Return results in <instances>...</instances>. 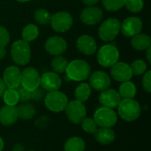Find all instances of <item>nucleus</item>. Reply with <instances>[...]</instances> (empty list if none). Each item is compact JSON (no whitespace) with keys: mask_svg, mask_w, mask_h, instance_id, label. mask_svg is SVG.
Segmentation results:
<instances>
[{"mask_svg":"<svg viewBox=\"0 0 151 151\" xmlns=\"http://www.w3.org/2000/svg\"><path fill=\"white\" fill-rule=\"evenodd\" d=\"M9 41H10L9 32L4 27L0 26V46H3V47L6 46Z\"/></svg>","mask_w":151,"mask_h":151,"instance_id":"c9c22d12","label":"nucleus"},{"mask_svg":"<svg viewBox=\"0 0 151 151\" xmlns=\"http://www.w3.org/2000/svg\"><path fill=\"white\" fill-rule=\"evenodd\" d=\"M91 95V87L88 83H81L75 89L74 96L76 100L82 103L86 102Z\"/></svg>","mask_w":151,"mask_h":151,"instance_id":"a878e982","label":"nucleus"},{"mask_svg":"<svg viewBox=\"0 0 151 151\" xmlns=\"http://www.w3.org/2000/svg\"><path fill=\"white\" fill-rule=\"evenodd\" d=\"M20 79L21 72L15 65L8 66L4 72L3 81H4L7 88H17L18 87H19Z\"/></svg>","mask_w":151,"mask_h":151,"instance_id":"f3484780","label":"nucleus"},{"mask_svg":"<svg viewBox=\"0 0 151 151\" xmlns=\"http://www.w3.org/2000/svg\"><path fill=\"white\" fill-rule=\"evenodd\" d=\"M17 109V113L19 119L22 120H30L34 119V117L36 114V110L35 107L33 104L30 103H21Z\"/></svg>","mask_w":151,"mask_h":151,"instance_id":"4be33fe9","label":"nucleus"},{"mask_svg":"<svg viewBox=\"0 0 151 151\" xmlns=\"http://www.w3.org/2000/svg\"><path fill=\"white\" fill-rule=\"evenodd\" d=\"M19 119L15 106H3L0 109V123L3 126H12Z\"/></svg>","mask_w":151,"mask_h":151,"instance_id":"aec40b11","label":"nucleus"},{"mask_svg":"<svg viewBox=\"0 0 151 151\" xmlns=\"http://www.w3.org/2000/svg\"><path fill=\"white\" fill-rule=\"evenodd\" d=\"M40 74L34 67H27L21 72L20 86L29 91H33L40 86Z\"/></svg>","mask_w":151,"mask_h":151,"instance_id":"9d476101","label":"nucleus"},{"mask_svg":"<svg viewBox=\"0 0 151 151\" xmlns=\"http://www.w3.org/2000/svg\"><path fill=\"white\" fill-rule=\"evenodd\" d=\"M12 151H25V147L21 143H16L12 147Z\"/></svg>","mask_w":151,"mask_h":151,"instance_id":"a19ab883","label":"nucleus"},{"mask_svg":"<svg viewBox=\"0 0 151 151\" xmlns=\"http://www.w3.org/2000/svg\"><path fill=\"white\" fill-rule=\"evenodd\" d=\"M111 74L114 80L119 82L130 81L133 77L131 67L125 62H117L111 68Z\"/></svg>","mask_w":151,"mask_h":151,"instance_id":"ddd939ff","label":"nucleus"},{"mask_svg":"<svg viewBox=\"0 0 151 151\" xmlns=\"http://www.w3.org/2000/svg\"><path fill=\"white\" fill-rule=\"evenodd\" d=\"M18 2H20V3H26V2H28L30 0H17Z\"/></svg>","mask_w":151,"mask_h":151,"instance_id":"49530a36","label":"nucleus"},{"mask_svg":"<svg viewBox=\"0 0 151 151\" xmlns=\"http://www.w3.org/2000/svg\"><path fill=\"white\" fill-rule=\"evenodd\" d=\"M146 50H147V58H148V61H149V63H151V56H150L151 48L147 49Z\"/></svg>","mask_w":151,"mask_h":151,"instance_id":"c03bdc74","label":"nucleus"},{"mask_svg":"<svg viewBox=\"0 0 151 151\" xmlns=\"http://www.w3.org/2000/svg\"><path fill=\"white\" fill-rule=\"evenodd\" d=\"M81 127L82 129L84 130V132L88 133V134H95L96 131L97 130L98 128V126L96 125V123L95 122L94 119H91V118H85L81 123Z\"/></svg>","mask_w":151,"mask_h":151,"instance_id":"7c9ffc66","label":"nucleus"},{"mask_svg":"<svg viewBox=\"0 0 151 151\" xmlns=\"http://www.w3.org/2000/svg\"><path fill=\"white\" fill-rule=\"evenodd\" d=\"M67 104V96L59 90L48 92L44 96V104L46 108L52 112L58 113L65 111Z\"/></svg>","mask_w":151,"mask_h":151,"instance_id":"20e7f679","label":"nucleus"},{"mask_svg":"<svg viewBox=\"0 0 151 151\" xmlns=\"http://www.w3.org/2000/svg\"><path fill=\"white\" fill-rule=\"evenodd\" d=\"M117 108L119 117L128 122L136 120L142 112L141 105L134 99H122Z\"/></svg>","mask_w":151,"mask_h":151,"instance_id":"f03ea898","label":"nucleus"},{"mask_svg":"<svg viewBox=\"0 0 151 151\" xmlns=\"http://www.w3.org/2000/svg\"><path fill=\"white\" fill-rule=\"evenodd\" d=\"M95 140L102 145H109L114 142L116 134L111 127H99L94 134Z\"/></svg>","mask_w":151,"mask_h":151,"instance_id":"412c9836","label":"nucleus"},{"mask_svg":"<svg viewBox=\"0 0 151 151\" xmlns=\"http://www.w3.org/2000/svg\"><path fill=\"white\" fill-rule=\"evenodd\" d=\"M6 56V50L4 47L3 46H0V59H3Z\"/></svg>","mask_w":151,"mask_h":151,"instance_id":"37998d69","label":"nucleus"},{"mask_svg":"<svg viewBox=\"0 0 151 151\" xmlns=\"http://www.w3.org/2000/svg\"><path fill=\"white\" fill-rule=\"evenodd\" d=\"M2 97L5 103V105L8 106H16L19 102L16 88H7Z\"/></svg>","mask_w":151,"mask_h":151,"instance_id":"c85d7f7f","label":"nucleus"},{"mask_svg":"<svg viewBox=\"0 0 151 151\" xmlns=\"http://www.w3.org/2000/svg\"><path fill=\"white\" fill-rule=\"evenodd\" d=\"M44 96H45V94L42 88H37L35 90L31 91V100L35 102H40L41 100L44 98Z\"/></svg>","mask_w":151,"mask_h":151,"instance_id":"4c0bfd02","label":"nucleus"},{"mask_svg":"<svg viewBox=\"0 0 151 151\" xmlns=\"http://www.w3.org/2000/svg\"><path fill=\"white\" fill-rule=\"evenodd\" d=\"M119 94L122 99H134L136 95V87L130 81L122 82L119 87Z\"/></svg>","mask_w":151,"mask_h":151,"instance_id":"393cba45","label":"nucleus"},{"mask_svg":"<svg viewBox=\"0 0 151 151\" xmlns=\"http://www.w3.org/2000/svg\"><path fill=\"white\" fill-rule=\"evenodd\" d=\"M7 89V87L4 83V81H3V79L0 78V97L3 96L4 93L5 92V90Z\"/></svg>","mask_w":151,"mask_h":151,"instance_id":"ea45409f","label":"nucleus"},{"mask_svg":"<svg viewBox=\"0 0 151 151\" xmlns=\"http://www.w3.org/2000/svg\"><path fill=\"white\" fill-rule=\"evenodd\" d=\"M142 87L144 90L148 93L151 92V71H148L145 73L142 78Z\"/></svg>","mask_w":151,"mask_h":151,"instance_id":"e433bc0d","label":"nucleus"},{"mask_svg":"<svg viewBox=\"0 0 151 151\" xmlns=\"http://www.w3.org/2000/svg\"><path fill=\"white\" fill-rule=\"evenodd\" d=\"M35 124L39 127H45L49 124V119L46 117L42 116V117H41L40 119H37V121L35 122Z\"/></svg>","mask_w":151,"mask_h":151,"instance_id":"58836bf2","label":"nucleus"},{"mask_svg":"<svg viewBox=\"0 0 151 151\" xmlns=\"http://www.w3.org/2000/svg\"><path fill=\"white\" fill-rule=\"evenodd\" d=\"M119 58V52L113 44H105L100 48L97 53V61L104 67H111Z\"/></svg>","mask_w":151,"mask_h":151,"instance_id":"39448f33","label":"nucleus"},{"mask_svg":"<svg viewBox=\"0 0 151 151\" xmlns=\"http://www.w3.org/2000/svg\"><path fill=\"white\" fill-rule=\"evenodd\" d=\"M40 85L45 91L51 92L58 90L62 85V80L55 72L44 73L40 78Z\"/></svg>","mask_w":151,"mask_h":151,"instance_id":"f8f14e48","label":"nucleus"},{"mask_svg":"<svg viewBox=\"0 0 151 151\" xmlns=\"http://www.w3.org/2000/svg\"><path fill=\"white\" fill-rule=\"evenodd\" d=\"M93 119L99 127H112L118 122V115L113 109L104 106L95 111Z\"/></svg>","mask_w":151,"mask_h":151,"instance_id":"0eeeda50","label":"nucleus"},{"mask_svg":"<svg viewBox=\"0 0 151 151\" xmlns=\"http://www.w3.org/2000/svg\"><path fill=\"white\" fill-rule=\"evenodd\" d=\"M11 55L15 64L19 65H26L31 58V48L29 42L24 40L14 42L11 48Z\"/></svg>","mask_w":151,"mask_h":151,"instance_id":"7ed1b4c3","label":"nucleus"},{"mask_svg":"<svg viewBox=\"0 0 151 151\" xmlns=\"http://www.w3.org/2000/svg\"><path fill=\"white\" fill-rule=\"evenodd\" d=\"M82 2L88 6H93L99 2V0H82Z\"/></svg>","mask_w":151,"mask_h":151,"instance_id":"79ce46f5","label":"nucleus"},{"mask_svg":"<svg viewBox=\"0 0 151 151\" xmlns=\"http://www.w3.org/2000/svg\"><path fill=\"white\" fill-rule=\"evenodd\" d=\"M65 151H84L85 142L79 136H73L66 140L64 144Z\"/></svg>","mask_w":151,"mask_h":151,"instance_id":"b1692460","label":"nucleus"},{"mask_svg":"<svg viewBox=\"0 0 151 151\" xmlns=\"http://www.w3.org/2000/svg\"><path fill=\"white\" fill-rule=\"evenodd\" d=\"M76 46L80 52L87 56L93 55L97 49L95 39L88 35H83L80 36L76 42Z\"/></svg>","mask_w":151,"mask_h":151,"instance_id":"6ab92c4d","label":"nucleus"},{"mask_svg":"<svg viewBox=\"0 0 151 151\" xmlns=\"http://www.w3.org/2000/svg\"><path fill=\"white\" fill-rule=\"evenodd\" d=\"M89 86L96 91H104L110 88L111 78L104 71H96L89 75Z\"/></svg>","mask_w":151,"mask_h":151,"instance_id":"9b49d317","label":"nucleus"},{"mask_svg":"<svg viewBox=\"0 0 151 151\" xmlns=\"http://www.w3.org/2000/svg\"><path fill=\"white\" fill-rule=\"evenodd\" d=\"M18 96H19V100L21 103H27L31 99V91L26 89L22 86H19L16 88Z\"/></svg>","mask_w":151,"mask_h":151,"instance_id":"f704fd0d","label":"nucleus"},{"mask_svg":"<svg viewBox=\"0 0 151 151\" xmlns=\"http://www.w3.org/2000/svg\"><path fill=\"white\" fill-rule=\"evenodd\" d=\"M65 111L67 119L75 125L81 124V121L87 117V110L85 104L78 100L68 102Z\"/></svg>","mask_w":151,"mask_h":151,"instance_id":"423d86ee","label":"nucleus"},{"mask_svg":"<svg viewBox=\"0 0 151 151\" xmlns=\"http://www.w3.org/2000/svg\"><path fill=\"white\" fill-rule=\"evenodd\" d=\"M50 23L54 31L64 33L71 28L73 25V17L67 12H58L51 16Z\"/></svg>","mask_w":151,"mask_h":151,"instance_id":"1a4fd4ad","label":"nucleus"},{"mask_svg":"<svg viewBox=\"0 0 151 151\" xmlns=\"http://www.w3.org/2000/svg\"><path fill=\"white\" fill-rule=\"evenodd\" d=\"M68 65V61L65 58L59 56H55L51 60V67L53 71L57 73H63L65 72Z\"/></svg>","mask_w":151,"mask_h":151,"instance_id":"cd10ccee","label":"nucleus"},{"mask_svg":"<svg viewBox=\"0 0 151 151\" xmlns=\"http://www.w3.org/2000/svg\"><path fill=\"white\" fill-rule=\"evenodd\" d=\"M27 151H35V150H27Z\"/></svg>","mask_w":151,"mask_h":151,"instance_id":"de8ad7c7","label":"nucleus"},{"mask_svg":"<svg viewBox=\"0 0 151 151\" xmlns=\"http://www.w3.org/2000/svg\"><path fill=\"white\" fill-rule=\"evenodd\" d=\"M98 100L104 107L114 109L119 106L122 98L119 96V92L115 89L107 88L101 92Z\"/></svg>","mask_w":151,"mask_h":151,"instance_id":"2eb2a0df","label":"nucleus"},{"mask_svg":"<svg viewBox=\"0 0 151 151\" xmlns=\"http://www.w3.org/2000/svg\"><path fill=\"white\" fill-rule=\"evenodd\" d=\"M67 49L65 40L60 36L50 37L45 42L46 51L52 56H59L63 54Z\"/></svg>","mask_w":151,"mask_h":151,"instance_id":"dca6fc26","label":"nucleus"},{"mask_svg":"<svg viewBox=\"0 0 151 151\" xmlns=\"http://www.w3.org/2000/svg\"><path fill=\"white\" fill-rule=\"evenodd\" d=\"M120 21L114 18H110L104 21L99 27V37L104 42L114 40L120 31Z\"/></svg>","mask_w":151,"mask_h":151,"instance_id":"6e6552de","label":"nucleus"},{"mask_svg":"<svg viewBox=\"0 0 151 151\" xmlns=\"http://www.w3.org/2000/svg\"><path fill=\"white\" fill-rule=\"evenodd\" d=\"M103 4L106 10L115 12L121 9L125 5L126 0H102Z\"/></svg>","mask_w":151,"mask_h":151,"instance_id":"473e14b6","label":"nucleus"},{"mask_svg":"<svg viewBox=\"0 0 151 151\" xmlns=\"http://www.w3.org/2000/svg\"><path fill=\"white\" fill-rule=\"evenodd\" d=\"M81 20L89 26H93L101 21L103 18V11L95 5L86 7L81 13Z\"/></svg>","mask_w":151,"mask_h":151,"instance_id":"a211bd4d","label":"nucleus"},{"mask_svg":"<svg viewBox=\"0 0 151 151\" xmlns=\"http://www.w3.org/2000/svg\"><path fill=\"white\" fill-rule=\"evenodd\" d=\"M131 43L133 48L137 50H146L147 49L150 48L151 39L148 35L139 33L133 36Z\"/></svg>","mask_w":151,"mask_h":151,"instance_id":"5701e85b","label":"nucleus"},{"mask_svg":"<svg viewBox=\"0 0 151 151\" xmlns=\"http://www.w3.org/2000/svg\"><path fill=\"white\" fill-rule=\"evenodd\" d=\"M22 40L30 42L35 40L39 35V29L38 27L35 24H28L22 30Z\"/></svg>","mask_w":151,"mask_h":151,"instance_id":"bb28decb","label":"nucleus"},{"mask_svg":"<svg viewBox=\"0 0 151 151\" xmlns=\"http://www.w3.org/2000/svg\"><path fill=\"white\" fill-rule=\"evenodd\" d=\"M66 77L74 81L87 80L91 74V67L88 62L81 59H75L68 63L65 70Z\"/></svg>","mask_w":151,"mask_h":151,"instance_id":"f257e3e1","label":"nucleus"},{"mask_svg":"<svg viewBox=\"0 0 151 151\" xmlns=\"http://www.w3.org/2000/svg\"><path fill=\"white\" fill-rule=\"evenodd\" d=\"M4 142L3 138L0 136V151H3V150H4Z\"/></svg>","mask_w":151,"mask_h":151,"instance_id":"a18cd8bd","label":"nucleus"},{"mask_svg":"<svg viewBox=\"0 0 151 151\" xmlns=\"http://www.w3.org/2000/svg\"><path fill=\"white\" fill-rule=\"evenodd\" d=\"M142 28V22L138 17H129L126 19L120 25V30L125 36L133 37L139 34Z\"/></svg>","mask_w":151,"mask_h":151,"instance_id":"4468645a","label":"nucleus"},{"mask_svg":"<svg viewBox=\"0 0 151 151\" xmlns=\"http://www.w3.org/2000/svg\"><path fill=\"white\" fill-rule=\"evenodd\" d=\"M130 67H131L133 74H134V75L143 74L147 71V64L143 60H141V59L134 61L131 64Z\"/></svg>","mask_w":151,"mask_h":151,"instance_id":"2f4dec72","label":"nucleus"},{"mask_svg":"<svg viewBox=\"0 0 151 151\" xmlns=\"http://www.w3.org/2000/svg\"><path fill=\"white\" fill-rule=\"evenodd\" d=\"M34 18L37 23H39L41 25H47L50 21L51 15L47 10L40 8V9L35 10V12L34 13Z\"/></svg>","mask_w":151,"mask_h":151,"instance_id":"c756f323","label":"nucleus"},{"mask_svg":"<svg viewBox=\"0 0 151 151\" xmlns=\"http://www.w3.org/2000/svg\"><path fill=\"white\" fill-rule=\"evenodd\" d=\"M125 6L131 12H139L143 8L142 0H126Z\"/></svg>","mask_w":151,"mask_h":151,"instance_id":"72a5a7b5","label":"nucleus"}]
</instances>
